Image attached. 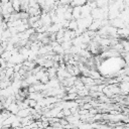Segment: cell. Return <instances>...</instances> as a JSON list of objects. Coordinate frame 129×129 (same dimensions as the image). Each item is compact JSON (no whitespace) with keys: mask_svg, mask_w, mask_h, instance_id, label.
Listing matches in <instances>:
<instances>
[{"mask_svg":"<svg viewBox=\"0 0 129 129\" xmlns=\"http://www.w3.org/2000/svg\"><path fill=\"white\" fill-rule=\"evenodd\" d=\"M48 81H49V77L46 75V73L40 78V80H39V83H41V84H47L48 83Z\"/></svg>","mask_w":129,"mask_h":129,"instance_id":"obj_8","label":"cell"},{"mask_svg":"<svg viewBox=\"0 0 129 129\" xmlns=\"http://www.w3.org/2000/svg\"><path fill=\"white\" fill-rule=\"evenodd\" d=\"M87 1L88 0H72L70 2V5L72 7H74V6H83L87 3Z\"/></svg>","mask_w":129,"mask_h":129,"instance_id":"obj_6","label":"cell"},{"mask_svg":"<svg viewBox=\"0 0 129 129\" xmlns=\"http://www.w3.org/2000/svg\"><path fill=\"white\" fill-rule=\"evenodd\" d=\"M17 117L19 118H24L28 115H30V108H26V109H19L18 112L15 114Z\"/></svg>","mask_w":129,"mask_h":129,"instance_id":"obj_3","label":"cell"},{"mask_svg":"<svg viewBox=\"0 0 129 129\" xmlns=\"http://www.w3.org/2000/svg\"><path fill=\"white\" fill-rule=\"evenodd\" d=\"M72 15L74 19H79L81 18V6H74L72 10Z\"/></svg>","mask_w":129,"mask_h":129,"instance_id":"obj_4","label":"cell"},{"mask_svg":"<svg viewBox=\"0 0 129 129\" xmlns=\"http://www.w3.org/2000/svg\"><path fill=\"white\" fill-rule=\"evenodd\" d=\"M6 110H7L8 112H10L11 114H14V115H15V114L18 112L19 107H18L17 103H16L15 101H13V102H11V103L8 105V107L6 108Z\"/></svg>","mask_w":129,"mask_h":129,"instance_id":"obj_2","label":"cell"},{"mask_svg":"<svg viewBox=\"0 0 129 129\" xmlns=\"http://www.w3.org/2000/svg\"><path fill=\"white\" fill-rule=\"evenodd\" d=\"M8 30L10 31L11 35H15V34H17V33H18V31H17V29H16V27H15V26H11V27H8Z\"/></svg>","mask_w":129,"mask_h":129,"instance_id":"obj_9","label":"cell"},{"mask_svg":"<svg viewBox=\"0 0 129 129\" xmlns=\"http://www.w3.org/2000/svg\"><path fill=\"white\" fill-rule=\"evenodd\" d=\"M89 77H91L93 80H98V79H101L102 78V75L100 74L99 71L93 69V70H90V76Z\"/></svg>","mask_w":129,"mask_h":129,"instance_id":"obj_5","label":"cell"},{"mask_svg":"<svg viewBox=\"0 0 129 129\" xmlns=\"http://www.w3.org/2000/svg\"><path fill=\"white\" fill-rule=\"evenodd\" d=\"M36 5H38V4L36 3L35 0H28V6H29V7H34V6H36Z\"/></svg>","mask_w":129,"mask_h":129,"instance_id":"obj_10","label":"cell"},{"mask_svg":"<svg viewBox=\"0 0 129 129\" xmlns=\"http://www.w3.org/2000/svg\"><path fill=\"white\" fill-rule=\"evenodd\" d=\"M35 1H36V3L41 7V6L44 5V1H45V0H35Z\"/></svg>","mask_w":129,"mask_h":129,"instance_id":"obj_11","label":"cell"},{"mask_svg":"<svg viewBox=\"0 0 129 129\" xmlns=\"http://www.w3.org/2000/svg\"><path fill=\"white\" fill-rule=\"evenodd\" d=\"M100 27H101V19H94L92 21V23L89 25L88 29L89 30H93V31H97Z\"/></svg>","mask_w":129,"mask_h":129,"instance_id":"obj_1","label":"cell"},{"mask_svg":"<svg viewBox=\"0 0 129 129\" xmlns=\"http://www.w3.org/2000/svg\"><path fill=\"white\" fill-rule=\"evenodd\" d=\"M2 32L3 31H0V42H1V38H2Z\"/></svg>","mask_w":129,"mask_h":129,"instance_id":"obj_12","label":"cell"},{"mask_svg":"<svg viewBox=\"0 0 129 129\" xmlns=\"http://www.w3.org/2000/svg\"><path fill=\"white\" fill-rule=\"evenodd\" d=\"M78 28V24H77V20L76 19H72V20H70V22H69V26H68V29H70V30H76Z\"/></svg>","mask_w":129,"mask_h":129,"instance_id":"obj_7","label":"cell"}]
</instances>
